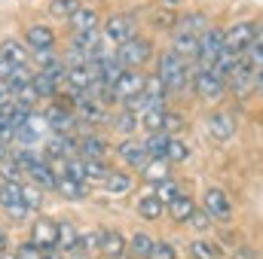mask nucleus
Masks as SVG:
<instances>
[{
  "mask_svg": "<svg viewBox=\"0 0 263 259\" xmlns=\"http://www.w3.org/2000/svg\"><path fill=\"white\" fill-rule=\"evenodd\" d=\"M25 46H28V49H52V46H55L52 28H46V25H28V31H25Z\"/></svg>",
  "mask_w": 263,
  "mask_h": 259,
  "instance_id": "obj_16",
  "label": "nucleus"
},
{
  "mask_svg": "<svg viewBox=\"0 0 263 259\" xmlns=\"http://www.w3.org/2000/svg\"><path fill=\"white\" fill-rule=\"evenodd\" d=\"M156 76L165 82V89H168V92H181V89L187 85V79H190L187 58H184V55H178L175 49L162 52V58H159V64H156Z\"/></svg>",
  "mask_w": 263,
  "mask_h": 259,
  "instance_id": "obj_1",
  "label": "nucleus"
},
{
  "mask_svg": "<svg viewBox=\"0 0 263 259\" xmlns=\"http://www.w3.org/2000/svg\"><path fill=\"white\" fill-rule=\"evenodd\" d=\"M205 128H208L211 137H217V140H230V137L236 134V122H233L230 113H211V116L205 119Z\"/></svg>",
  "mask_w": 263,
  "mask_h": 259,
  "instance_id": "obj_17",
  "label": "nucleus"
},
{
  "mask_svg": "<svg viewBox=\"0 0 263 259\" xmlns=\"http://www.w3.org/2000/svg\"><path fill=\"white\" fill-rule=\"evenodd\" d=\"M0 177H3V183H22V177H25V171L6 156V159H0Z\"/></svg>",
  "mask_w": 263,
  "mask_h": 259,
  "instance_id": "obj_40",
  "label": "nucleus"
},
{
  "mask_svg": "<svg viewBox=\"0 0 263 259\" xmlns=\"http://www.w3.org/2000/svg\"><path fill=\"white\" fill-rule=\"evenodd\" d=\"M257 40V25L254 21H239L230 31H223V49L230 52H245Z\"/></svg>",
  "mask_w": 263,
  "mask_h": 259,
  "instance_id": "obj_6",
  "label": "nucleus"
},
{
  "mask_svg": "<svg viewBox=\"0 0 263 259\" xmlns=\"http://www.w3.org/2000/svg\"><path fill=\"white\" fill-rule=\"evenodd\" d=\"M46 131H49L46 116L37 113V110H31L28 119H25V125L15 128V143H22V146H34V143H40V137H43Z\"/></svg>",
  "mask_w": 263,
  "mask_h": 259,
  "instance_id": "obj_7",
  "label": "nucleus"
},
{
  "mask_svg": "<svg viewBox=\"0 0 263 259\" xmlns=\"http://www.w3.org/2000/svg\"><path fill=\"white\" fill-rule=\"evenodd\" d=\"M165 3H178V0H165Z\"/></svg>",
  "mask_w": 263,
  "mask_h": 259,
  "instance_id": "obj_59",
  "label": "nucleus"
},
{
  "mask_svg": "<svg viewBox=\"0 0 263 259\" xmlns=\"http://www.w3.org/2000/svg\"><path fill=\"white\" fill-rule=\"evenodd\" d=\"M110 125L120 131V134H126V137H129L132 131H138V125H141V122H138V116H135V113L123 110V113H117V116L110 119Z\"/></svg>",
  "mask_w": 263,
  "mask_h": 259,
  "instance_id": "obj_39",
  "label": "nucleus"
},
{
  "mask_svg": "<svg viewBox=\"0 0 263 259\" xmlns=\"http://www.w3.org/2000/svg\"><path fill=\"white\" fill-rule=\"evenodd\" d=\"M117 156H120L129 168H135V171H141V168L150 162V156H147V149H144V140H132V137H126V140L117 146Z\"/></svg>",
  "mask_w": 263,
  "mask_h": 259,
  "instance_id": "obj_12",
  "label": "nucleus"
},
{
  "mask_svg": "<svg viewBox=\"0 0 263 259\" xmlns=\"http://www.w3.org/2000/svg\"><path fill=\"white\" fill-rule=\"evenodd\" d=\"M31 58H34V64L40 67V70L55 67V64H65V61H62V55L55 52V46H52V49H31Z\"/></svg>",
  "mask_w": 263,
  "mask_h": 259,
  "instance_id": "obj_36",
  "label": "nucleus"
},
{
  "mask_svg": "<svg viewBox=\"0 0 263 259\" xmlns=\"http://www.w3.org/2000/svg\"><path fill=\"white\" fill-rule=\"evenodd\" d=\"M141 171H144V180H147V183H162V180H168V177H172V174H168V162H165V159H150Z\"/></svg>",
  "mask_w": 263,
  "mask_h": 259,
  "instance_id": "obj_27",
  "label": "nucleus"
},
{
  "mask_svg": "<svg viewBox=\"0 0 263 259\" xmlns=\"http://www.w3.org/2000/svg\"><path fill=\"white\" fill-rule=\"evenodd\" d=\"M101 34H104L107 43L120 46V43H126L132 37H138V18L129 15V12H114V15L101 25Z\"/></svg>",
  "mask_w": 263,
  "mask_h": 259,
  "instance_id": "obj_3",
  "label": "nucleus"
},
{
  "mask_svg": "<svg viewBox=\"0 0 263 259\" xmlns=\"http://www.w3.org/2000/svg\"><path fill=\"white\" fill-rule=\"evenodd\" d=\"M73 46L92 55L101 46V37H98V31H73Z\"/></svg>",
  "mask_w": 263,
  "mask_h": 259,
  "instance_id": "obj_32",
  "label": "nucleus"
},
{
  "mask_svg": "<svg viewBox=\"0 0 263 259\" xmlns=\"http://www.w3.org/2000/svg\"><path fill=\"white\" fill-rule=\"evenodd\" d=\"M110 171H107V165H104V159H86V180L92 183V180H104Z\"/></svg>",
  "mask_w": 263,
  "mask_h": 259,
  "instance_id": "obj_44",
  "label": "nucleus"
},
{
  "mask_svg": "<svg viewBox=\"0 0 263 259\" xmlns=\"http://www.w3.org/2000/svg\"><path fill=\"white\" fill-rule=\"evenodd\" d=\"M153 195H156V198H159V201H162V204L168 207V204H172V201H175V198L181 195V183L168 177V180H162V183H156V192H153Z\"/></svg>",
  "mask_w": 263,
  "mask_h": 259,
  "instance_id": "obj_37",
  "label": "nucleus"
},
{
  "mask_svg": "<svg viewBox=\"0 0 263 259\" xmlns=\"http://www.w3.org/2000/svg\"><path fill=\"white\" fill-rule=\"evenodd\" d=\"M162 210H165V204H162L156 195H144V198L138 201V213H141L144 220H159Z\"/></svg>",
  "mask_w": 263,
  "mask_h": 259,
  "instance_id": "obj_30",
  "label": "nucleus"
},
{
  "mask_svg": "<svg viewBox=\"0 0 263 259\" xmlns=\"http://www.w3.org/2000/svg\"><path fill=\"white\" fill-rule=\"evenodd\" d=\"M22 204L28 207V213H34V210H40V204H43V189L34 183V186H25L22 183Z\"/></svg>",
  "mask_w": 263,
  "mask_h": 259,
  "instance_id": "obj_38",
  "label": "nucleus"
},
{
  "mask_svg": "<svg viewBox=\"0 0 263 259\" xmlns=\"http://www.w3.org/2000/svg\"><path fill=\"white\" fill-rule=\"evenodd\" d=\"M245 58L251 61V67H263V40H254V43L245 49Z\"/></svg>",
  "mask_w": 263,
  "mask_h": 259,
  "instance_id": "obj_49",
  "label": "nucleus"
},
{
  "mask_svg": "<svg viewBox=\"0 0 263 259\" xmlns=\"http://www.w3.org/2000/svg\"><path fill=\"white\" fill-rule=\"evenodd\" d=\"M0 55H6L12 64H31V52H28V46L22 43V40H3L0 43Z\"/></svg>",
  "mask_w": 263,
  "mask_h": 259,
  "instance_id": "obj_21",
  "label": "nucleus"
},
{
  "mask_svg": "<svg viewBox=\"0 0 263 259\" xmlns=\"http://www.w3.org/2000/svg\"><path fill=\"white\" fill-rule=\"evenodd\" d=\"M117 259H126V256H117Z\"/></svg>",
  "mask_w": 263,
  "mask_h": 259,
  "instance_id": "obj_60",
  "label": "nucleus"
},
{
  "mask_svg": "<svg viewBox=\"0 0 263 259\" xmlns=\"http://www.w3.org/2000/svg\"><path fill=\"white\" fill-rule=\"evenodd\" d=\"M6 247H9V238H6V232L0 229V253H6Z\"/></svg>",
  "mask_w": 263,
  "mask_h": 259,
  "instance_id": "obj_56",
  "label": "nucleus"
},
{
  "mask_svg": "<svg viewBox=\"0 0 263 259\" xmlns=\"http://www.w3.org/2000/svg\"><path fill=\"white\" fill-rule=\"evenodd\" d=\"M162 116H165V107H147L144 113H138V122L147 131H162Z\"/></svg>",
  "mask_w": 263,
  "mask_h": 259,
  "instance_id": "obj_31",
  "label": "nucleus"
},
{
  "mask_svg": "<svg viewBox=\"0 0 263 259\" xmlns=\"http://www.w3.org/2000/svg\"><path fill=\"white\" fill-rule=\"evenodd\" d=\"M15 256L18 259H43V250H40L34 241H25V244L15 247Z\"/></svg>",
  "mask_w": 263,
  "mask_h": 259,
  "instance_id": "obj_47",
  "label": "nucleus"
},
{
  "mask_svg": "<svg viewBox=\"0 0 263 259\" xmlns=\"http://www.w3.org/2000/svg\"><path fill=\"white\" fill-rule=\"evenodd\" d=\"M9 149H12V146H9L6 140H0V159H6V156H9Z\"/></svg>",
  "mask_w": 263,
  "mask_h": 259,
  "instance_id": "obj_57",
  "label": "nucleus"
},
{
  "mask_svg": "<svg viewBox=\"0 0 263 259\" xmlns=\"http://www.w3.org/2000/svg\"><path fill=\"white\" fill-rule=\"evenodd\" d=\"M126 250L132 253V259H150V250H153V238L144 235V232H135L132 241L126 244Z\"/></svg>",
  "mask_w": 263,
  "mask_h": 259,
  "instance_id": "obj_26",
  "label": "nucleus"
},
{
  "mask_svg": "<svg viewBox=\"0 0 263 259\" xmlns=\"http://www.w3.org/2000/svg\"><path fill=\"white\" fill-rule=\"evenodd\" d=\"M187 223H190V226H193V229H199V232H205V229H208V226H211V217H208V213H205V210H193V217H190V220H187Z\"/></svg>",
  "mask_w": 263,
  "mask_h": 259,
  "instance_id": "obj_53",
  "label": "nucleus"
},
{
  "mask_svg": "<svg viewBox=\"0 0 263 259\" xmlns=\"http://www.w3.org/2000/svg\"><path fill=\"white\" fill-rule=\"evenodd\" d=\"M190 250H193V256H196V259H217V256H220L217 244H211V241H205V238L193 241V244H190Z\"/></svg>",
  "mask_w": 263,
  "mask_h": 259,
  "instance_id": "obj_42",
  "label": "nucleus"
},
{
  "mask_svg": "<svg viewBox=\"0 0 263 259\" xmlns=\"http://www.w3.org/2000/svg\"><path fill=\"white\" fill-rule=\"evenodd\" d=\"M202 207H205V213H208L211 220H220V223H227V220L233 217V201H230V195L223 192V189H217V186L205 189Z\"/></svg>",
  "mask_w": 263,
  "mask_h": 259,
  "instance_id": "obj_8",
  "label": "nucleus"
},
{
  "mask_svg": "<svg viewBox=\"0 0 263 259\" xmlns=\"http://www.w3.org/2000/svg\"><path fill=\"white\" fill-rule=\"evenodd\" d=\"M12 101H15V104H22V107H28V110H34V104L40 101V92L34 89V82H25V85H18V89H15Z\"/></svg>",
  "mask_w": 263,
  "mask_h": 259,
  "instance_id": "obj_35",
  "label": "nucleus"
},
{
  "mask_svg": "<svg viewBox=\"0 0 263 259\" xmlns=\"http://www.w3.org/2000/svg\"><path fill=\"white\" fill-rule=\"evenodd\" d=\"M208 28H211V21H208V15H205V12H187V15L181 18V31L202 34V31H208Z\"/></svg>",
  "mask_w": 263,
  "mask_h": 259,
  "instance_id": "obj_33",
  "label": "nucleus"
},
{
  "mask_svg": "<svg viewBox=\"0 0 263 259\" xmlns=\"http://www.w3.org/2000/svg\"><path fill=\"white\" fill-rule=\"evenodd\" d=\"M12 67H15V64H12L6 55H0V79H6V76L12 73Z\"/></svg>",
  "mask_w": 263,
  "mask_h": 259,
  "instance_id": "obj_55",
  "label": "nucleus"
},
{
  "mask_svg": "<svg viewBox=\"0 0 263 259\" xmlns=\"http://www.w3.org/2000/svg\"><path fill=\"white\" fill-rule=\"evenodd\" d=\"M43 116H46V122H49V131H52V134H70L73 125H77L73 110H65L62 104H52Z\"/></svg>",
  "mask_w": 263,
  "mask_h": 259,
  "instance_id": "obj_13",
  "label": "nucleus"
},
{
  "mask_svg": "<svg viewBox=\"0 0 263 259\" xmlns=\"http://www.w3.org/2000/svg\"><path fill=\"white\" fill-rule=\"evenodd\" d=\"M114 55H117V61L126 67V70H141V64L153 55V43L144 40V37H132V40L117 46Z\"/></svg>",
  "mask_w": 263,
  "mask_h": 259,
  "instance_id": "obj_2",
  "label": "nucleus"
},
{
  "mask_svg": "<svg viewBox=\"0 0 263 259\" xmlns=\"http://www.w3.org/2000/svg\"><path fill=\"white\" fill-rule=\"evenodd\" d=\"M144 73L141 70H123V76L110 85V92H114V101H129V98H135V95H141V89H144Z\"/></svg>",
  "mask_w": 263,
  "mask_h": 259,
  "instance_id": "obj_10",
  "label": "nucleus"
},
{
  "mask_svg": "<svg viewBox=\"0 0 263 259\" xmlns=\"http://www.w3.org/2000/svg\"><path fill=\"white\" fill-rule=\"evenodd\" d=\"M193 89L202 101H220L227 92V79L220 73H214L211 67H199L193 73Z\"/></svg>",
  "mask_w": 263,
  "mask_h": 259,
  "instance_id": "obj_4",
  "label": "nucleus"
},
{
  "mask_svg": "<svg viewBox=\"0 0 263 259\" xmlns=\"http://www.w3.org/2000/svg\"><path fill=\"white\" fill-rule=\"evenodd\" d=\"M187 156H190V146L184 140L172 137L168 140V149H165V162H187Z\"/></svg>",
  "mask_w": 263,
  "mask_h": 259,
  "instance_id": "obj_41",
  "label": "nucleus"
},
{
  "mask_svg": "<svg viewBox=\"0 0 263 259\" xmlns=\"http://www.w3.org/2000/svg\"><path fill=\"white\" fill-rule=\"evenodd\" d=\"M107 259H110V256H107Z\"/></svg>",
  "mask_w": 263,
  "mask_h": 259,
  "instance_id": "obj_61",
  "label": "nucleus"
},
{
  "mask_svg": "<svg viewBox=\"0 0 263 259\" xmlns=\"http://www.w3.org/2000/svg\"><path fill=\"white\" fill-rule=\"evenodd\" d=\"M144 98L150 101V107H165V95H168V89H165V82L153 73V76H147L144 79Z\"/></svg>",
  "mask_w": 263,
  "mask_h": 259,
  "instance_id": "obj_20",
  "label": "nucleus"
},
{
  "mask_svg": "<svg viewBox=\"0 0 263 259\" xmlns=\"http://www.w3.org/2000/svg\"><path fill=\"white\" fill-rule=\"evenodd\" d=\"M0 259H18V256H15V253H9V250H6V253H0Z\"/></svg>",
  "mask_w": 263,
  "mask_h": 259,
  "instance_id": "obj_58",
  "label": "nucleus"
},
{
  "mask_svg": "<svg viewBox=\"0 0 263 259\" xmlns=\"http://www.w3.org/2000/svg\"><path fill=\"white\" fill-rule=\"evenodd\" d=\"M0 140H15V128H12V122H9V116L0 110Z\"/></svg>",
  "mask_w": 263,
  "mask_h": 259,
  "instance_id": "obj_52",
  "label": "nucleus"
},
{
  "mask_svg": "<svg viewBox=\"0 0 263 259\" xmlns=\"http://www.w3.org/2000/svg\"><path fill=\"white\" fill-rule=\"evenodd\" d=\"M168 140H172V134H165V131H150V137L144 140V149H147V156H150V159H165Z\"/></svg>",
  "mask_w": 263,
  "mask_h": 259,
  "instance_id": "obj_25",
  "label": "nucleus"
},
{
  "mask_svg": "<svg viewBox=\"0 0 263 259\" xmlns=\"http://www.w3.org/2000/svg\"><path fill=\"white\" fill-rule=\"evenodd\" d=\"M73 153H77V140L70 134H52L46 146V159H73Z\"/></svg>",
  "mask_w": 263,
  "mask_h": 259,
  "instance_id": "obj_19",
  "label": "nucleus"
},
{
  "mask_svg": "<svg viewBox=\"0 0 263 259\" xmlns=\"http://www.w3.org/2000/svg\"><path fill=\"white\" fill-rule=\"evenodd\" d=\"M77 238H80V232L73 229V223H59V250L67 253V250H73L77 247Z\"/></svg>",
  "mask_w": 263,
  "mask_h": 259,
  "instance_id": "obj_34",
  "label": "nucleus"
},
{
  "mask_svg": "<svg viewBox=\"0 0 263 259\" xmlns=\"http://www.w3.org/2000/svg\"><path fill=\"white\" fill-rule=\"evenodd\" d=\"M104 189L110 195H126L132 189V177L123 174V171H110V174L104 177Z\"/></svg>",
  "mask_w": 263,
  "mask_h": 259,
  "instance_id": "obj_28",
  "label": "nucleus"
},
{
  "mask_svg": "<svg viewBox=\"0 0 263 259\" xmlns=\"http://www.w3.org/2000/svg\"><path fill=\"white\" fill-rule=\"evenodd\" d=\"M223 52V31L220 28H208V31H202L199 34V67H211L217 61V55Z\"/></svg>",
  "mask_w": 263,
  "mask_h": 259,
  "instance_id": "obj_5",
  "label": "nucleus"
},
{
  "mask_svg": "<svg viewBox=\"0 0 263 259\" xmlns=\"http://www.w3.org/2000/svg\"><path fill=\"white\" fill-rule=\"evenodd\" d=\"M67 25H70V31H98L101 28V18H98V12L92 9V6H77L73 9V15L67 18Z\"/></svg>",
  "mask_w": 263,
  "mask_h": 259,
  "instance_id": "obj_15",
  "label": "nucleus"
},
{
  "mask_svg": "<svg viewBox=\"0 0 263 259\" xmlns=\"http://www.w3.org/2000/svg\"><path fill=\"white\" fill-rule=\"evenodd\" d=\"M0 207L12 220H25L28 207L22 204V183H0Z\"/></svg>",
  "mask_w": 263,
  "mask_h": 259,
  "instance_id": "obj_11",
  "label": "nucleus"
},
{
  "mask_svg": "<svg viewBox=\"0 0 263 259\" xmlns=\"http://www.w3.org/2000/svg\"><path fill=\"white\" fill-rule=\"evenodd\" d=\"M25 174H28V177H31V180L43 189V192H49V189H55V186H59V177H55V171L49 168L46 156H40V159H37V162L25 171Z\"/></svg>",
  "mask_w": 263,
  "mask_h": 259,
  "instance_id": "obj_14",
  "label": "nucleus"
},
{
  "mask_svg": "<svg viewBox=\"0 0 263 259\" xmlns=\"http://www.w3.org/2000/svg\"><path fill=\"white\" fill-rule=\"evenodd\" d=\"M98 250L104 253V256L117 259L126 253V238L120 235V232H114V229H107V232H98Z\"/></svg>",
  "mask_w": 263,
  "mask_h": 259,
  "instance_id": "obj_18",
  "label": "nucleus"
},
{
  "mask_svg": "<svg viewBox=\"0 0 263 259\" xmlns=\"http://www.w3.org/2000/svg\"><path fill=\"white\" fill-rule=\"evenodd\" d=\"M80 6V0H49V12L55 15V18H70L73 15V9Z\"/></svg>",
  "mask_w": 263,
  "mask_h": 259,
  "instance_id": "obj_43",
  "label": "nucleus"
},
{
  "mask_svg": "<svg viewBox=\"0 0 263 259\" xmlns=\"http://www.w3.org/2000/svg\"><path fill=\"white\" fill-rule=\"evenodd\" d=\"M65 177H70V180H83L86 183V159H67L65 162Z\"/></svg>",
  "mask_w": 263,
  "mask_h": 259,
  "instance_id": "obj_45",
  "label": "nucleus"
},
{
  "mask_svg": "<svg viewBox=\"0 0 263 259\" xmlns=\"http://www.w3.org/2000/svg\"><path fill=\"white\" fill-rule=\"evenodd\" d=\"M80 159H104V153H107V143L98 137V134H86L83 140H80Z\"/></svg>",
  "mask_w": 263,
  "mask_h": 259,
  "instance_id": "obj_24",
  "label": "nucleus"
},
{
  "mask_svg": "<svg viewBox=\"0 0 263 259\" xmlns=\"http://www.w3.org/2000/svg\"><path fill=\"white\" fill-rule=\"evenodd\" d=\"M181 125H184V116H181V113H168V110H165V116H162V131H165V134H175Z\"/></svg>",
  "mask_w": 263,
  "mask_h": 259,
  "instance_id": "obj_51",
  "label": "nucleus"
},
{
  "mask_svg": "<svg viewBox=\"0 0 263 259\" xmlns=\"http://www.w3.org/2000/svg\"><path fill=\"white\" fill-rule=\"evenodd\" d=\"M165 210H168V217H172L175 223H187V220L193 217V210H196V201H193L190 195L181 192L172 204H168V207H165Z\"/></svg>",
  "mask_w": 263,
  "mask_h": 259,
  "instance_id": "obj_22",
  "label": "nucleus"
},
{
  "mask_svg": "<svg viewBox=\"0 0 263 259\" xmlns=\"http://www.w3.org/2000/svg\"><path fill=\"white\" fill-rule=\"evenodd\" d=\"M172 49H175L178 55H184V58H196V52H199V34L178 31V34H175V43H172Z\"/></svg>",
  "mask_w": 263,
  "mask_h": 259,
  "instance_id": "obj_23",
  "label": "nucleus"
},
{
  "mask_svg": "<svg viewBox=\"0 0 263 259\" xmlns=\"http://www.w3.org/2000/svg\"><path fill=\"white\" fill-rule=\"evenodd\" d=\"M31 241L46 253V250H59V223L49 220V217H40L34 220L31 226Z\"/></svg>",
  "mask_w": 263,
  "mask_h": 259,
  "instance_id": "obj_9",
  "label": "nucleus"
},
{
  "mask_svg": "<svg viewBox=\"0 0 263 259\" xmlns=\"http://www.w3.org/2000/svg\"><path fill=\"white\" fill-rule=\"evenodd\" d=\"M150 259H175V247H172L168 241H153Z\"/></svg>",
  "mask_w": 263,
  "mask_h": 259,
  "instance_id": "obj_50",
  "label": "nucleus"
},
{
  "mask_svg": "<svg viewBox=\"0 0 263 259\" xmlns=\"http://www.w3.org/2000/svg\"><path fill=\"white\" fill-rule=\"evenodd\" d=\"M251 92L263 95V67H254V73H251Z\"/></svg>",
  "mask_w": 263,
  "mask_h": 259,
  "instance_id": "obj_54",
  "label": "nucleus"
},
{
  "mask_svg": "<svg viewBox=\"0 0 263 259\" xmlns=\"http://www.w3.org/2000/svg\"><path fill=\"white\" fill-rule=\"evenodd\" d=\"M59 192L65 195L67 201H80V198H86V183L83 180H70V177H59V186H55Z\"/></svg>",
  "mask_w": 263,
  "mask_h": 259,
  "instance_id": "obj_29",
  "label": "nucleus"
},
{
  "mask_svg": "<svg viewBox=\"0 0 263 259\" xmlns=\"http://www.w3.org/2000/svg\"><path fill=\"white\" fill-rule=\"evenodd\" d=\"M65 67H86L89 64V52H83V49H77V46H70L67 49V55L62 58Z\"/></svg>",
  "mask_w": 263,
  "mask_h": 259,
  "instance_id": "obj_46",
  "label": "nucleus"
},
{
  "mask_svg": "<svg viewBox=\"0 0 263 259\" xmlns=\"http://www.w3.org/2000/svg\"><path fill=\"white\" fill-rule=\"evenodd\" d=\"M73 250H83V253H92V250H98V232L80 235V238H77V247H73Z\"/></svg>",
  "mask_w": 263,
  "mask_h": 259,
  "instance_id": "obj_48",
  "label": "nucleus"
}]
</instances>
